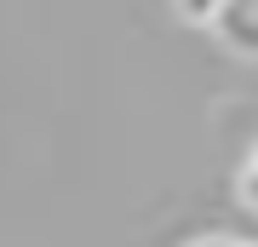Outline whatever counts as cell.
<instances>
[{"mask_svg": "<svg viewBox=\"0 0 258 247\" xmlns=\"http://www.w3.org/2000/svg\"><path fill=\"white\" fill-rule=\"evenodd\" d=\"M212 23L224 29V40H230V52H247V58H252V12L241 6V0H224V6H218V18H212Z\"/></svg>", "mask_w": 258, "mask_h": 247, "instance_id": "cell-1", "label": "cell"}, {"mask_svg": "<svg viewBox=\"0 0 258 247\" xmlns=\"http://www.w3.org/2000/svg\"><path fill=\"white\" fill-rule=\"evenodd\" d=\"M218 6H224V0H172V12H178L184 23H212Z\"/></svg>", "mask_w": 258, "mask_h": 247, "instance_id": "cell-2", "label": "cell"}, {"mask_svg": "<svg viewBox=\"0 0 258 247\" xmlns=\"http://www.w3.org/2000/svg\"><path fill=\"white\" fill-rule=\"evenodd\" d=\"M195 247H235V241H195Z\"/></svg>", "mask_w": 258, "mask_h": 247, "instance_id": "cell-3", "label": "cell"}]
</instances>
